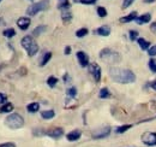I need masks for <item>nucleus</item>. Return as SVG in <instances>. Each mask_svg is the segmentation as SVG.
Wrapping results in <instances>:
<instances>
[{"mask_svg":"<svg viewBox=\"0 0 156 147\" xmlns=\"http://www.w3.org/2000/svg\"><path fill=\"white\" fill-rule=\"evenodd\" d=\"M155 118H156V117H155Z\"/></svg>","mask_w":156,"mask_h":147,"instance_id":"nucleus-45","label":"nucleus"},{"mask_svg":"<svg viewBox=\"0 0 156 147\" xmlns=\"http://www.w3.org/2000/svg\"><path fill=\"white\" fill-rule=\"evenodd\" d=\"M80 136H82V131H80L79 129L71 130L70 133H67V134H66V139H67V141H70V142L78 141V140L80 139Z\"/></svg>","mask_w":156,"mask_h":147,"instance_id":"nucleus-12","label":"nucleus"},{"mask_svg":"<svg viewBox=\"0 0 156 147\" xmlns=\"http://www.w3.org/2000/svg\"><path fill=\"white\" fill-rule=\"evenodd\" d=\"M51 58H52V52H46L44 55H42L41 60H40V66H44L51 60Z\"/></svg>","mask_w":156,"mask_h":147,"instance_id":"nucleus-24","label":"nucleus"},{"mask_svg":"<svg viewBox=\"0 0 156 147\" xmlns=\"http://www.w3.org/2000/svg\"><path fill=\"white\" fill-rule=\"evenodd\" d=\"M6 100H7V96H6V94H4V93H0V106H1V105H4L5 103H7Z\"/></svg>","mask_w":156,"mask_h":147,"instance_id":"nucleus-36","label":"nucleus"},{"mask_svg":"<svg viewBox=\"0 0 156 147\" xmlns=\"http://www.w3.org/2000/svg\"><path fill=\"white\" fill-rule=\"evenodd\" d=\"M148 55H149L150 58L156 57V45H151V46L149 47V50H148Z\"/></svg>","mask_w":156,"mask_h":147,"instance_id":"nucleus-35","label":"nucleus"},{"mask_svg":"<svg viewBox=\"0 0 156 147\" xmlns=\"http://www.w3.org/2000/svg\"><path fill=\"white\" fill-rule=\"evenodd\" d=\"M64 129L60 128V127H57V128H52V129H48L46 131V136L51 138V139H60L62 135H64Z\"/></svg>","mask_w":156,"mask_h":147,"instance_id":"nucleus-9","label":"nucleus"},{"mask_svg":"<svg viewBox=\"0 0 156 147\" xmlns=\"http://www.w3.org/2000/svg\"><path fill=\"white\" fill-rule=\"evenodd\" d=\"M2 35L5 37H7V39H12V37L16 35V30L13 28H7V29H5L2 32Z\"/></svg>","mask_w":156,"mask_h":147,"instance_id":"nucleus-25","label":"nucleus"},{"mask_svg":"<svg viewBox=\"0 0 156 147\" xmlns=\"http://www.w3.org/2000/svg\"><path fill=\"white\" fill-rule=\"evenodd\" d=\"M49 7V0H40L37 2L31 4L27 9V15L28 16H36L41 11H46Z\"/></svg>","mask_w":156,"mask_h":147,"instance_id":"nucleus-5","label":"nucleus"},{"mask_svg":"<svg viewBox=\"0 0 156 147\" xmlns=\"http://www.w3.org/2000/svg\"><path fill=\"white\" fill-rule=\"evenodd\" d=\"M156 0H143V2L144 4H153V2H155Z\"/></svg>","mask_w":156,"mask_h":147,"instance_id":"nucleus-42","label":"nucleus"},{"mask_svg":"<svg viewBox=\"0 0 156 147\" xmlns=\"http://www.w3.org/2000/svg\"><path fill=\"white\" fill-rule=\"evenodd\" d=\"M142 142L148 147H155L156 146V133L155 131H145L140 136Z\"/></svg>","mask_w":156,"mask_h":147,"instance_id":"nucleus-6","label":"nucleus"},{"mask_svg":"<svg viewBox=\"0 0 156 147\" xmlns=\"http://www.w3.org/2000/svg\"><path fill=\"white\" fill-rule=\"evenodd\" d=\"M1 1H2V0H0V2H1Z\"/></svg>","mask_w":156,"mask_h":147,"instance_id":"nucleus-44","label":"nucleus"},{"mask_svg":"<svg viewBox=\"0 0 156 147\" xmlns=\"http://www.w3.org/2000/svg\"><path fill=\"white\" fill-rule=\"evenodd\" d=\"M76 57H77L78 63H79V65H80L82 68H87V66L90 64V62H89V55H87L85 52L78 51L77 53H76Z\"/></svg>","mask_w":156,"mask_h":147,"instance_id":"nucleus-10","label":"nucleus"},{"mask_svg":"<svg viewBox=\"0 0 156 147\" xmlns=\"http://www.w3.org/2000/svg\"><path fill=\"white\" fill-rule=\"evenodd\" d=\"M72 13L70 12V11H62L61 12V21L65 23V24H67V23H70L71 21H72Z\"/></svg>","mask_w":156,"mask_h":147,"instance_id":"nucleus-21","label":"nucleus"},{"mask_svg":"<svg viewBox=\"0 0 156 147\" xmlns=\"http://www.w3.org/2000/svg\"><path fill=\"white\" fill-rule=\"evenodd\" d=\"M55 116V111L54 110H43L41 112V117L43 118V119H52L53 117Z\"/></svg>","mask_w":156,"mask_h":147,"instance_id":"nucleus-20","label":"nucleus"},{"mask_svg":"<svg viewBox=\"0 0 156 147\" xmlns=\"http://www.w3.org/2000/svg\"><path fill=\"white\" fill-rule=\"evenodd\" d=\"M96 1L98 0H79V2L83 5H94Z\"/></svg>","mask_w":156,"mask_h":147,"instance_id":"nucleus-37","label":"nucleus"},{"mask_svg":"<svg viewBox=\"0 0 156 147\" xmlns=\"http://www.w3.org/2000/svg\"><path fill=\"white\" fill-rule=\"evenodd\" d=\"M0 147H16V144H13V142H4V144H0Z\"/></svg>","mask_w":156,"mask_h":147,"instance_id":"nucleus-38","label":"nucleus"},{"mask_svg":"<svg viewBox=\"0 0 156 147\" xmlns=\"http://www.w3.org/2000/svg\"><path fill=\"white\" fill-rule=\"evenodd\" d=\"M13 111V104L12 103H5L0 106V113H11Z\"/></svg>","mask_w":156,"mask_h":147,"instance_id":"nucleus-18","label":"nucleus"},{"mask_svg":"<svg viewBox=\"0 0 156 147\" xmlns=\"http://www.w3.org/2000/svg\"><path fill=\"white\" fill-rule=\"evenodd\" d=\"M71 51H72V48H71V46H66L65 47V50H64V53L66 55H71Z\"/></svg>","mask_w":156,"mask_h":147,"instance_id":"nucleus-40","label":"nucleus"},{"mask_svg":"<svg viewBox=\"0 0 156 147\" xmlns=\"http://www.w3.org/2000/svg\"><path fill=\"white\" fill-rule=\"evenodd\" d=\"M30 24H31V19L29 17L23 16V17H20L17 19V27L20 28V30H27L30 27Z\"/></svg>","mask_w":156,"mask_h":147,"instance_id":"nucleus-11","label":"nucleus"},{"mask_svg":"<svg viewBox=\"0 0 156 147\" xmlns=\"http://www.w3.org/2000/svg\"><path fill=\"white\" fill-rule=\"evenodd\" d=\"M149 87H150L151 89H154V91L156 92V80H155V81H153V82H150V83H149Z\"/></svg>","mask_w":156,"mask_h":147,"instance_id":"nucleus-41","label":"nucleus"},{"mask_svg":"<svg viewBox=\"0 0 156 147\" xmlns=\"http://www.w3.org/2000/svg\"><path fill=\"white\" fill-rule=\"evenodd\" d=\"M88 34H89V30H88V28H80V29H78L77 32H76V36L79 37V39L87 36Z\"/></svg>","mask_w":156,"mask_h":147,"instance_id":"nucleus-29","label":"nucleus"},{"mask_svg":"<svg viewBox=\"0 0 156 147\" xmlns=\"http://www.w3.org/2000/svg\"><path fill=\"white\" fill-rule=\"evenodd\" d=\"M150 21H151V13L147 12V13H142L140 16H138L135 22H136L137 24H139V25H143V24L149 23Z\"/></svg>","mask_w":156,"mask_h":147,"instance_id":"nucleus-14","label":"nucleus"},{"mask_svg":"<svg viewBox=\"0 0 156 147\" xmlns=\"http://www.w3.org/2000/svg\"><path fill=\"white\" fill-rule=\"evenodd\" d=\"M20 45L27 51L29 57H34L39 52V45H37V42L34 40V37L31 35H27V36L23 37L20 40Z\"/></svg>","mask_w":156,"mask_h":147,"instance_id":"nucleus-2","label":"nucleus"},{"mask_svg":"<svg viewBox=\"0 0 156 147\" xmlns=\"http://www.w3.org/2000/svg\"><path fill=\"white\" fill-rule=\"evenodd\" d=\"M96 12H98V16L101 17V18L107 17V10H106V7H103V6H98V9H96Z\"/></svg>","mask_w":156,"mask_h":147,"instance_id":"nucleus-30","label":"nucleus"},{"mask_svg":"<svg viewBox=\"0 0 156 147\" xmlns=\"http://www.w3.org/2000/svg\"><path fill=\"white\" fill-rule=\"evenodd\" d=\"M111 92H109V89L107 88V87H103V88H101L100 89V92H98V98L100 99H108V98H111Z\"/></svg>","mask_w":156,"mask_h":147,"instance_id":"nucleus-22","label":"nucleus"},{"mask_svg":"<svg viewBox=\"0 0 156 147\" xmlns=\"http://www.w3.org/2000/svg\"><path fill=\"white\" fill-rule=\"evenodd\" d=\"M88 68H89V73H90V75L93 76L94 81L98 83V82L101 81V75H102L100 65H98V63H90V64L88 65Z\"/></svg>","mask_w":156,"mask_h":147,"instance_id":"nucleus-8","label":"nucleus"},{"mask_svg":"<svg viewBox=\"0 0 156 147\" xmlns=\"http://www.w3.org/2000/svg\"><path fill=\"white\" fill-rule=\"evenodd\" d=\"M62 80H64V83H69V82L71 81V77H70L69 74H65V75L62 76Z\"/></svg>","mask_w":156,"mask_h":147,"instance_id":"nucleus-39","label":"nucleus"},{"mask_svg":"<svg viewBox=\"0 0 156 147\" xmlns=\"http://www.w3.org/2000/svg\"><path fill=\"white\" fill-rule=\"evenodd\" d=\"M137 17H138V15H137L136 11H132V12H130L129 15L121 17V18L119 19V22H120V23H124V24H125V23H131V22L136 21Z\"/></svg>","mask_w":156,"mask_h":147,"instance_id":"nucleus-15","label":"nucleus"},{"mask_svg":"<svg viewBox=\"0 0 156 147\" xmlns=\"http://www.w3.org/2000/svg\"><path fill=\"white\" fill-rule=\"evenodd\" d=\"M129 39L131 41H137V39H138V32L137 30H130L129 32Z\"/></svg>","mask_w":156,"mask_h":147,"instance_id":"nucleus-33","label":"nucleus"},{"mask_svg":"<svg viewBox=\"0 0 156 147\" xmlns=\"http://www.w3.org/2000/svg\"><path fill=\"white\" fill-rule=\"evenodd\" d=\"M77 88L76 87H70V88H67V91H66V94H67V96L69 98H71V99H75L76 96H77Z\"/></svg>","mask_w":156,"mask_h":147,"instance_id":"nucleus-28","label":"nucleus"},{"mask_svg":"<svg viewBox=\"0 0 156 147\" xmlns=\"http://www.w3.org/2000/svg\"><path fill=\"white\" fill-rule=\"evenodd\" d=\"M100 58L106 62V63H109V64H117V63H120L121 60V55L119 52L114 51V50H111V48H103L101 50L100 52Z\"/></svg>","mask_w":156,"mask_h":147,"instance_id":"nucleus-4","label":"nucleus"},{"mask_svg":"<svg viewBox=\"0 0 156 147\" xmlns=\"http://www.w3.org/2000/svg\"><path fill=\"white\" fill-rule=\"evenodd\" d=\"M71 7L70 0H58V9L62 12V11H69Z\"/></svg>","mask_w":156,"mask_h":147,"instance_id":"nucleus-17","label":"nucleus"},{"mask_svg":"<svg viewBox=\"0 0 156 147\" xmlns=\"http://www.w3.org/2000/svg\"><path fill=\"white\" fill-rule=\"evenodd\" d=\"M108 75L114 82L121 83V85H129V83L136 82V74L129 69L113 66V68H109Z\"/></svg>","mask_w":156,"mask_h":147,"instance_id":"nucleus-1","label":"nucleus"},{"mask_svg":"<svg viewBox=\"0 0 156 147\" xmlns=\"http://www.w3.org/2000/svg\"><path fill=\"white\" fill-rule=\"evenodd\" d=\"M5 126L7 128L12 129V130H17L20 129L24 126V119L20 113L16 112H11L6 118H5Z\"/></svg>","mask_w":156,"mask_h":147,"instance_id":"nucleus-3","label":"nucleus"},{"mask_svg":"<svg viewBox=\"0 0 156 147\" xmlns=\"http://www.w3.org/2000/svg\"><path fill=\"white\" fill-rule=\"evenodd\" d=\"M111 127H102V128H98L96 130H94L91 133V138L94 140H101V139H106L111 134Z\"/></svg>","mask_w":156,"mask_h":147,"instance_id":"nucleus-7","label":"nucleus"},{"mask_svg":"<svg viewBox=\"0 0 156 147\" xmlns=\"http://www.w3.org/2000/svg\"><path fill=\"white\" fill-rule=\"evenodd\" d=\"M96 35L98 36H109V34H111V28H109V25H101V27H98V29H95V32H94Z\"/></svg>","mask_w":156,"mask_h":147,"instance_id":"nucleus-13","label":"nucleus"},{"mask_svg":"<svg viewBox=\"0 0 156 147\" xmlns=\"http://www.w3.org/2000/svg\"><path fill=\"white\" fill-rule=\"evenodd\" d=\"M58 78L55 77V76H49L48 78H47V85H48V87H51V88H54L57 85H58Z\"/></svg>","mask_w":156,"mask_h":147,"instance_id":"nucleus-27","label":"nucleus"},{"mask_svg":"<svg viewBox=\"0 0 156 147\" xmlns=\"http://www.w3.org/2000/svg\"><path fill=\"white\" fill-rule=\"evenodd\" d=\"M137 43H138V46L140 47V50H143V51H148L149 47L151 46V43H150L148 40H145L144 37H138V39H137Z\"/></svg>","mask_w":156,"mask_h":147,"instance_id":"nucleus-16","label":"nucleus"},{"mask_svg":"<svg viewBox=\"0 0 156 147\" xmlns=\"http://www.w3.org/2000/svg\"><path fill=\"white\" fill-rule=\"evenodd\" d=\"M46 131L47 130H44L43 128H36L33 130V135L34 136H43V135H46Z\"/></svg>","mask_w":156,"mask_h":147,"instance_id":"nucleus-32","label":"nucleus"},{"mask_svg":"<svg viewBox=\"0 0 156 147\" xmlns=\"http://www.w3.org/2000/svg\"><path fill=\"white\" fill-rule=\"evenodd\" d=\"M131 128H132V124H124V126L118 127V128L115 129V133H117V134H124V133H126L127 130H130Z\"/></svg>","mask_w":156,"mask_h":147,"instance_id":"nucleus-26","label":"nucleus"},{"mask_svg":"<svg viewBox=\"0 0 156 147\" xmlns=\"http://www.w3.org/2000/svg\"><path fill=\"white\" fill-rule=\"evenodd\" d=\"M47 30V25H37L34 30H33V36H40L41 34H43Z\"/></svg>","mask_w":156,"mask_h":147,"instance_id":"nucleus-23","label":"nucleus"},{"mask_svg":"<svg viewBox=\"0 0 156 147\" xmlns=\"http://www.w3.org/2000/svg\"><path fill=\"white\" fill-rule=\"evenodd\" d=\"M73 1H75V2H79V0H73Z\"/></svg>","mask_w":156,"mask_h":147,"instance_id":"nucleus-43","label":"nucleus"},{"mask_svg":"<svg viewBox=\"0 0 156 147\" xmlns=\"http://www.w3.org/2000/svg\"><path fill=\"white\" fill-rule=\"evenodd\" d=\"M133 2H135V0H124V1H122V5H121V9H122V10H126V9H129Z\"/></svg>","mask_w":156,"mask_h":147,"instance_id":"nucleus-34","label":"nucleus"},{"mask_svg":"<svg viewBox=\"0 0 156 147\" xmlns=\"http://www.w3.org/2000/svg\"><path fill=\"white\" fill-rule=\"evenodd\" d=\"M148 66H149V69H150V71H151V73L156 74V59L150 58V59H149V62H148Z\"/></svg>","mask_w":156,"mask_h":147,"instance_id":"nucleus-31","label":"nucleus"},{"mask_svg":"<svg viewBox=\"0 0 156 147\" xmlns=\"http://www.w3.org/2000/svg\"><path fill=\"white\" fill-rule=\"evenodd\" d=\"M39 110H40V104L36 103V101L30 103V104H28V106H27V111H28L29 113H36V112H39Z\"/></svg>","mask_w":156,"mask_h":147,"instance_id":"nucleus-19","label":"nucleus"}]
</instances>
